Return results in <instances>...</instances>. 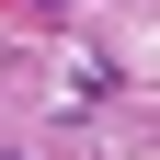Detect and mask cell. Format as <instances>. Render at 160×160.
I'll list each match as a JSON object with an SVG mask.
<instances>
[{
  "label": "cell",
  "instance_id": "obj_1",
  "mask_svg": "<svg viewBox=\"0 0 160 160\" xmlns=\"http://www.w3.org/2000/svg\"><path fill=\"white\" fill-rule=\"evenodd\" d=\"M23 12H69V0H23Z\"/></svg>",
  "mask_w": 160,
  "mask_h": 160
},
{
  "label": "cell",
  "instance_id": "obj_2",
  "mask_svg": "<svg viewBox=\"0 0 160 160\" xmlns=\"http://www.w3.org/2000/svg\"><path fill=\"white\" fill-rule=\"evenodd\" d=\"M0 160H34V149H0Z\"/></svg>",
  "mask_w": 160,
  "mask_h": 160
}]
</instances>
